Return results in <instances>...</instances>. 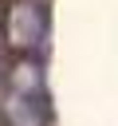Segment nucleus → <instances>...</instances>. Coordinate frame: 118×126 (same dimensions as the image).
<instances>
[{"label": "nucleus", "mask_w": 118, "mask_h": 126, "mask_svg": "<svg viewBox=\"0 0 118 126\" xmlns=\"http://www.w3.org/2000/svg\"><path fill=\"white\" fill-rule=\"evenodd\" d=\"M47 39V12L39 0H12L4 12V43L20 55H35Z\"/></svg>", "instance_id": "1"}, {"label": "nucleus", "mask_w": 118, "mask_h": 126, "mask_svg": "<svg viewBox=\"0 0 118 126\" xmlns=\"http://www.w3.org/2000/svg\"><path fill=\"white\" fill-rule=\"evenodd\" d=\"M4 71H8V67H4V51H0V75H4Z\"/></svg>", "instance_id": "2"}]
</instances>
